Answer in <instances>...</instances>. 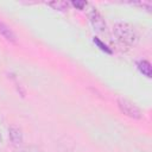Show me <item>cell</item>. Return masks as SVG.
<instances>
[{
  "instance_id": "1",
  "label": "cell",
  "mask_w": 152,
  "mask_h": 152,
  "mask_svg": "<svg viewBox=\"0 0 152 152\" xmlns=\"http://www.w3.org/2000/svg\"><path fill=\"white\" fill-rule=\"evenodd\" d=\"M113 33L116 40L124 46H134L138 43L139 36L133 25L126 21H119L113 26Z\"/></svg>"
},
{
  "instance_id": "2",
  "label": "cell",
  "mask_w": 152,
  "mask_h": 152,
  "mask_svg": "<svg viewBox=\"0 0 152 152\" xmlns=\"http://www.w3.org/2000/svg\"><path fill=\"white\" fill-rule=\"evenodd\" d=\"M118 107L120 108V110L127 115L128 118H132V119H135V120H139L141 119L142 116V113L140 110V108L138 106H135L132 101L125 99V97H119L118 99Z\"/></svg>"
},
{
  "instance_id": "3",
  "label": "cell",
  "mask_w": 152,
  "mask_h": 152,
  "mask_svg": "<svg viewBox=\"0 0 152 152\" xmlns=\"http://www.w3.org/2000/svg\"><path fill=\"white\" fill-rule=\"evenodd\" d=\"M88 18H89V21H90V24L93 25V27H94V30H95L96 32H104V31H106L107 25H106L104 18H103L102 14L97 11L96 7L89 6Z\"/></svg>"
},
{
  "instance_id": "4",
  "label": "cell",
  "mask_w": 152,
  "mask_h": 152,
  "mask_svg": "<svg viewBox=\"0 0 152 152\" xmlns=\"http://www.w3.org/2000/svg\"><path fill=\"white\" fill-rule=\"evenodd\" d=\"M8 135H10V139L14 146H20L23 144V140H24L23 132L18 126H14V125L11 126L8 128Z\"/></svg>"
},
{
  "instance_id": "5",
  "label": "cell",
  "mask_w": 152,
  "mask_h": 152,
  "mask_svg": "<svg viewBox=\"0 0 152 152\" xmlns=\"http://www.w3.org/2000/svg\"><path fill=\"white\" fill-rule=\"evenodd\" d=\"M0 34L7 42H10L12 44H17V36H15V33L12 31V28L7 24H5L1 20H0Z\"/></svg>"
},
{
  "instance_id": "6",
  "label": "cell",
  "mask_w": 152,
  "mask_h": 152,
  "mask_svg": "<svg viewBox=\"0 0 152 152\" xmlns=\"http://www.w3.org/2000/svg\"><path fill=\"white\" fill-rule=\"evenodd\" d=\"M137 68H138V70H139L142 75H145L146 77L150 78V77L152 76V69H151V64H150L148 61H146V59L138 61V62H137Z\"/></svg>"
},
{
  "instance_id": "7",
  "label": "cell",
  "mask_w": 152,
  "mask_h": 152,
  "mask_svg": "<svg viewBox=\"0 0 152 152\" xmlns=\"http://www.w3.org/2000/svg\"><path fill=\"white\" fill-rule=\"evenodd\" d=\"M48 5L58 11H65L69 7V2H65V1H53V2H49Z\"/></svg>"
},
{
  "instance_id": "8",
  "label": "cell",
  "mask_w": 152,
  "mask_h": 152,
  "mask_svg": "<svg viewBox=\"0 0 152 152\" xmlns=\"http://www.w3.org/2000/svg\"><path fill=\"white\" fill-rule=\"evenodd\" d=\"M94 43L99 46V49H100V50H102V51H104V52H107V53H112V50H110L106 44H103V43H102L97 37H95V38H94Z\"/></svg>"
},
{
  "instance_id": "9",
  "label": "cell",
  "mask_w": 152,
  "mask_h": 152,
  "mask_svg": "<svg viewBox=\"0 0 152 152\" xmlns=\"http://www.w3.org/2000/svg\"><path fill=\"white\" fill-rule=\"evenodd\" d=\"M71 5L78 10H83L86 6H88V2L87 1H72Z\"/></svg>"
},
{
  "instance_id": "10",
  "label": "cell",
  "mask_w": 152,
  "mask_h": 152,
  "mask_svg": "<svg viewBox=\"0 0 152 152\" xmlns=\"http://www.w3.org/2000/svg\"><path fill=\"white\" fill-rule=\"evenodd\" d=\"M21 152H40V150L36 146H28V147H25Z\"/></svg>"
},
{
  "instance_id": "11",
  "label": "cell",
  "mask_w": 152,
  "mask_h": 152,
  "mask_svg": "<svg viewBox=\"0 0 152 152\" xmlns=\"http://www.w3.org/2000/svg\"><path fill=\"white\" fill-rule=\"evenodd\" d=\"M0 141H1V135H0Z\"/></svg>"
}]
</instances>
